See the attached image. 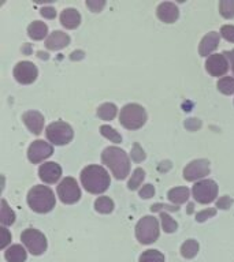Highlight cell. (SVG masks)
<instances>
[{"instance_id": "cell-1", "label": "cell", "mask_w": 234, "mask_h": 262, "mask_svg": "<svg viewBox=\"0 0 234 262\" xmlns=\"http://www.w3.org/2000/svg\"><path fill=\"white\" fill-rule=\"evenodd\" d=\"M81 183L90 194H103L110 187L111 179L102 165H88L81 171Z\"/></svg>"}, {"instance_id": "cell-2", "label": "cell", "mask_w": 234, "mask_h": 262, "mask_svg": "<svg viewBox=\"0 0 234 262\" xmlns=\"http://www.w3.org/2000/svg\"><path fill=\"white\" fill-rule=\"evenodd\" d=\"M102 161L106 167L110 168L112 175L118 180L126 179L129 172H130V160H129V156L121 147H106L102 153Z\"/></svg>"}, {"instance_id": "cell-3", "label": "cell", "mask_w": 234, "mask_h": 262, "mask_svg": "<svg viewBox=\"0 0 234 262\" xmlns=\"http://www.w3.org/2000/svg\"><path fill=\"white\" fill-rule=\"evenodd\" d=\"M28 205L33 212L48 213L56 205L55 194L47 186H33L28 192Z\"/></svg>"}, {"instance_id": "cell-4", "label": "cell", "mask_w": 234, "mask_h": 262, "mask_svg": "<svg viewBox=\"0 0 234 262\" xmlns=\"http://www.w3.org/2000/svg\"><path fill=\"white\" fill-rule=\"evenodd\" d=\"M119 122L127 130H139L147 122V112L139 104H126L121 110Z\"/></svg>"}, {"instance_id": "cell-5", "label": "cell", "mask_w": 234, "mask_h": 262, "mask_svg": "<svg viewBox=\"0 0 234 262\" xmlns=\"http://www.w3.org/2000/svg\"><path fill=\"white\" fill-rule=\"evenodd\" d=\"M159 233V223L153 216H144L135 225V237L141 245H151L156 242Z\"/></svg>"}, {"instance_id": "cell-6", "label": "cell", "mask_w": 234, "mask_h": 262, "mask_svg": "<svg viewBox=\"0 0 234 262\" xmlns=\"http://www.w3.org/2000/svg\"><path fill=\"white\" fill-rule=\"evenodd\" d=\"M45 135H47V139L52 145L63 146V145H67L69 142H71V139L74 137V131L69 123L59 120V122L51 123L45 128Z\"/></svg>"}, {"instance_id": "cell-7", "label": "cell", "mask_w": 234, "mask_h": 262, "mask_svg": "<svg viewBox=\"0 0 234 262\" xmlns=\"http://www.w3.org/2000/svg\"><path fill=\"white\" fill-rule=\"evenodd\" d=\"M21 241L33 255H41L47 250V237L38 229L28 228L21 233Z\"/></svg>"}, {"instance_id": "cell-8", "label": "cell", "mask_w": 234, "mask_h": 262, "mask_svg": "<svg viewBox=\"0 0 234 262\" xmlns=\"http://www.w3.org/2000/svg\"><path fill=\"white\" fill-rule=\"evenodd\" d=\"M193 198L196 202L203 205L211 204L217 200L218 184L211 179H204L197 182L192 188Z\"/></svg>"}, {"instance_id": "cell-9", "label": "cell", "mask_w": 234, "mask_h": 262, "mask_svg": "<svg viewBox=\"0 0 234 262\" xmlns=\"http://www.w3.org/2000/svg\"><path fill=\"white\" fill-rule=\"evenodd\" d=\"M57 196L66 205L75 204L81 198V188L74 178H65L57 186Z\"/></svg>"}, {"instance_id": "cell-10", "label": "cell", "mask_w": 234, "mask_h": 262, "mask_svg": "<svg viewBox=\"0 0 234 262\" xmlns=\"http://www.w3.org/2000/svg\"><path fill=\"white\" fill-rule=\"evenodd\" d=\"M209 161L205 159L193 160L189 163L184 169V179L188 182H196L199 179H203L207 175H209Z\"/></svg>"}, {"instance_id": "cell-11", "label": "cell", "mask_w": 234, "mask_h": 262, "mask_svg": "<svg viewBox=\"0 0 234 262\" xmlns=\"http://www.w3.org/2000/svg\"><path fill=\"white\" fill-rule=\"evenodd\" d=\"M38 70L32 61H20L14 67V78L22 85H30L37 79Z\"/></svg>"}, {"instance_id": "cell-12", "label": "cell", "mask_w": 234, "mask_h": 262, "mask_svg": "<svg viewBox=\"0 0 234 262\" xmlns=\"http://www.w3.org/2000/svg\"><path fill=\"white\" fill-rule=\"evenodd\" d=\"M53 153L52 145H49L48 142H44L43 139H37L29 146L28 149V159L30 163L38 164L41 161H44L45 159L51 157Z\"/></svg>"}, {"instance_id": "cell-13", "label": "cell", "mask_w": 234, "mask_h": 262, "mask_svg": "<svg viewBox=\"0 0 234 262\" xmlns=\"http://www.w3.org/2000/svg\"><path fill=\"white\" fill-rule=\"evenodd\" d=\"M205 70L212 77H223L229 70V60L225 53H213L205 61Z\"/></svg>"}, {"instance_id": "cell-14", "label": "cell", "mask_w": 234, "mask_h": 262, "mask_svg": "<svg viewBox=\"0 0 234 262\" xmlns=\"http://www.w3.org/2000/svg\"><path fill=\"white\" fill-rule=\"evenodd\" d=\"M38 176H40V179L43 180L44 183H56L62 176L61 165L56 163H53V161L41 164L40 168H38Z\"/></svg>"}, {"instance_id": "cell-15", "label": "cell", "mask_w": 234, "mask_h": 262, "mask_svg": "<svg viewBox=\"0 0 234 262\" xmlns=\"http://www.w3.org/2000/svg\"><path fill=\"white\" fill-rule=\"evenodd\" d=\"M25 126L28 127L30 133L34 135L41 134V131L44 128V116L38 111H28L22 115Z\"/></svg>"}, {"instance_id": "cell-16", "label": "cell", "mask_w": 234, "mask_h": 262, "mask_svg": "<svg viewBox=\"0 0 234 262\" xmlns=\"http://www.w3.org/2000/svg\"><path fill=\"white\" fill-rule=\"evenodd\" d=\"M156 14H158V18L164 24H174L180 16V10L171 2H164L158 6Z\"/></svg>"}, {"instance_id": "cell-17", "label": "cell", "mask_w": 234, "mask_h": 262, "mask_svg": "<svg viewBox=\"0 0 234 262\" xmlns=\"http://www.w3.org/2000/svg\"><path fill=\"white\" fill-rule=\"evenodd\" d=\"M219 41H221L219 33L209 32L208 34H205L203 37V40L200 41V45H199V53H200V56L208 57V55L211 56L213 51L218 48Z\"/></svg>"}, {"instance_id": "cell-18", "label": "cell", "mask_w": 234, "mask_h": 262, "mask_svg": "<svg viewBox=\"0 0 234 262\" xmlns=\"http://www.w3.org/2000/svg\"><path fill=\"white\" fill-rule=\"evenodd\" d=\"M70 44V36L69 34H66L62 30H55L47 37V40H45V47L49 51H61L65 47Z\"/></svg>"}, {"instance_id": "cell-19", "label": "cell", "mask_w": 234, "mask_h": 262, "mask_svg": "<svg viewBox=\"0 0 234 262\" xmlns=\"http://www.w3.org/2000/svg\"><path fill=\"white\" fill-rule=\"evenodd\" d=\"M61 24L66 29H75L81 24V15L75 8H66L61 14Z\"/></svg>"}, {"instance_id": "cell-20", "label": "cell", "mask_w": 234, "mask_h": 262, "mask_svg": "<svg viewBox=\"0 0 234 262\" xmlns=\"http://www.w3.org/2000/svg\"><path fill=\"white\" fill-rule=\"evenodd\" d=\"M4 257L7 262H25L28 258V254L21 245H11L4 251Z\"/></svg>"}, {"instance_id": "cell-21", "label": "cell", "mask_w": 234, "mask_h": 262, "mask_svg": "<svg viewBox=\"0 0 234 262\" xmlns=\"http://www.w3.org/2000/svg\"><path fill=\"white\" fill-rule=\"evenodd\" d=\"M48 34V26L44 24V22H40V20H34L28 26V36L32 38V40L40 41L43 40L44 37H47Z\"/></svg>"}, {"instance_id": "cell-22", "label": "cell", "mask_w": 234, "mask_h": 262, "mask_svg": "<svg viewBox=\"0 0 234 262\" xmlns=\"http://www.w3.org/2000/svg\"><path fill=\"white\" fill-rule=\"evenodd\" d=\"M167 196L174 205L185 204L189 200V190L186 187H174L167 192Z\"/></svg>"}, {"instance_id": "cell-23", "label": "cell", "mask_w": 234, "mask_h": 262, "mask_svg": "<svg viewBox=\"0 0 234 262\" xmlns=\"http://www.w3.org/2000/svg\"><path fill=\"white\" fill-rule=\"evenodd\" d=\"M2 208H0V223L4 225H11L15 223V213L12 212L11 208L8 206L7 201L2 200L0 202Z\"/></svg>"}, {"instance_id": "cell-24", "label": "cell", "mask_w": 234, "mask_h": 262, "mask_svg": "<svg viewBox=\"0 0 234 262\" xmlns=\"http://www.w3.org/2000/svg\"><path fill=\"white\" fill-rule=\"evenodd\" d=\"M118 108L112 102H104L98 108V116L103 120H112L116 116Z\"/></svg>"}, {"instance_id": "cell-25", "label": "cell", "mask_w": 234, "mask_h": 262, "mask_svg": "<svg viewBox=\"0 0 234 262\" xmlns=\"http://www.w3.org/2000/svg\"><path fill=\"white\" fill-rule=\"evenodd\" d=\"M94 209L96 212L108 214L114 210V201L111 200L110 196H99L98 200L94 201Z\"/></svg>"}, {"instance_id": "cell-26", "label": "cell", "mask_w": 234, "mask_h": 262, "mask_svg": "<svg viewBox=\"0 0 234 262\" xmlns=\"http://www.w3.org/2000/svg\"><path fill=\"white\" fill-rule=\"evenodd\" d=\"M197 253H199V243L194 239H188L181 246V255L186 259L196 257Z\"/></svg>"}, {"instance_id": "cell-27", "label": "cell", "mask_w": 234, "mask_h": 262, "mask_svg": "<svg viewBox=\"0 0 234 262\" xmlns=\"http://www.w3.org/2000/svg\"><path fill=\"white\" fill-rule=\"evenodd\" d=\"M144 179H145V171H144L143 168H135L134 172L131 173V178L130 180H129V183H127L129 190H137V188L141 186Z\"/></svg>"}, {"instance_id": "cell-28", "label": "cell", "mask_w": 234, "mask_h": 262, "mask_svg": "<svg viewBox=\"0 0 234 262\" xmlns=\"http://www.w3.org/2000/svg\"><path fill=\"white\" fill-rule=\"evenodd\" d=\"M218 90L221 93L226 94V96H230V94L234 93V78L231 77H223L221 78L217 83Z\"/></svg>"}, {"instance_id": "cell-29", "label": "cell", "mask_w": 234, "mask_h": 262, "mask_svg": "<svg viewBox=\"0 0 234 262\" xmlns=\"http://www.w3.org/2000/svg\"><path fill=\"white\" fill-rule=\"evenodd\" d=\"M140 262H164V255L159 250H147L140 255Z\"/></svg>"}, {"instance_id": "cell-30", "label": "cell", "mask_w": 234, "mask_h": 262, "mask_svg": "<svg viewBox=\"0 0 234 262\" xmlns=\"http://www.w3.org/2000/svg\"><path fill=\"white\" fill-rule=\"evenodd\" d=\"M100 134H102L104 138L110 139L111 142H114V143L122 142V137H121V134H119L118 131L115 130V128H112V127L107 126V124L100 127Z\"/></svg>"}, {"instance_id": "cell-31", "label": "cell", "mask_w": 234, "mask_h": 262, "mask_svg": "<svg viewBox=\"0 0 234 262\" xmlns=\"http://www.w3.org/2000/svg\"><path fill=\"white\" fill-rule=\"evenodd\" d=\"M219 12L226 19L234 18V0H221L219 2Z\"/></svg>"}, {"instance_id": "cell-32", "label": "cell", "mask_w": 234, "mask_h": 262, "mask_svg": "<svg viewBox=\"0 0 234 262\" xmlns=\"http://www.w3.org/2000/svg\"><path fill=\"white\" fill-rule=\"evenodd\" d=\"M160 219H162V225H163L164 232H176L177 228H178V224H177V221H174L171 217L168 216L167 212H160Z\"/></svg>"}, {"instance_id": "cell-33", "label": "cell", "mask_w": 234, "mask_h": 262, "mask_svg": "<svg viewBox=\"0 0 234 262\" xmlns=\"http://www.w3.org/2000/svg\"><path fill=\"white\" fill-rule=\"evenodd\" d=\"M178 212L180 208H178V205H164V204H155L151 206V212Z\"/></svg>"}, {"instance_id": "cell-34", "label": "cell", "mask_w": 234, "mask_h": 262, "mask_svg": "<svg viewBox=\"0 0 234 262\" xmlns=\"http://www.w3.org/2000/svg\"><path fill=\"white\" fill-rule=\"evenodd\" d=\"M221 36L229 42H234V26L233 25H225L221 29Z\"/></svg>"}, {"instance_id": "cell-35", "label": "cell", "mask_w": 234, "mask_h": 262, "mask_svg": "<svg viewBox=\"0 0 234 262\" xmlns=\"http://www.w3.org/2000/svg\"><path fill=\"white\" fill-rule=\"evenodd\" d=\"M215 214H217V209L215 208L204 209V210H201V212L197 213L196 220L199 221V223H203V221H205L207 219H211V217H213Z\"/></svg>"}, {"instance_id": "cell-36", "label": "cell", "mask_w": 234, "mask_h": 262, "mask_svg": "<svg viewBox=\"0 0 234 262\" xmlns=\"http://www.w3.org/2000/svg\"><path fill=\"white\" fill-rule=\"evenodd\" d=\"M106 6L104 0H86V7L90 8L92 12H100Z\"/></svg>"}, {"instance_id": "cell-37", "label": "cell", "mask_w": 234, "mask_h": 262, "mask_svg": "<svg viewBox=\"0 0 234 262\" xmlns=\"http://www.w3.org/2000/svg\"><path fill=\"white\" fill-rule=\"evenodd\" d=\"M131 159L134 160V161H137V163H140V161H143V160L145 159V153H144L143 149L140 147L139 143H134V146L131 149Z\"/></svg>"}, {"instance_id": "cell-38", "label": "cell", "mask_w": 234, "mask_h": 262, "mask_svg": "<svg viewBox=\"0 0 234 262\" xmlns=\"http://www.w3.org/2000/svg\"><path fill=\"white\" fill-rule=\"evenodd\" d=\"M155 195V187L152 184H145L143 186V188L140 190V196L144 198V200H148V198H152Z\"/></svg>"}, {"instance_id": "cell-39", "label": "cell", "mask_w": 234, "mask_h": 262, "mask_svg": "<svg viewBox=\"0 0 234 262\" xmlns=\"http://www.w3.org/2000/svg\"><path fill=\"white\" fill-rule=\"evenodd\" d=\"M0 232H2V242H0V249H6L7 245H10L11 242V233L8 232V229L6 227H2L0 228Z\"/></svg>"}, {"instance_id": "cell-40", "label": "cell", "mask_w": 234, "mask_h": 262, "mask_svg": "<svg viewBox=\"0 0 234 262\" xmlns=\"http://www.w3.org/2000/svg\"><path fill=\"white\" fill-rule=\"evenodd\" d=\"M231 204H233V200H231L230 196L225 195V196H222V198H219V201L217 202V208L229 209L230 206H231Z\"/></svg>"}, {"instance_id": "cell-41", "label": "cell", "mask_w": 234, "mask_h": 262, "mask_svg": "<svg viewBox=\"0 0 234 262\" xmlns=\"http://www.w3.org/2000/svg\"><path fill=\"white\" fill-rule=\"evenodd\" d=\"M40 14L44 16V18H47V19H53V18L56 16V11H55V8H52V7L41 8Z\"/></svg>"}, {"instance_id": "cell-42", "label": "cell", "mask_w": 234, "mask_h": 262, "mask_svg": "<svg viewBox=\"0 0 234 262\" xmlns=\"http://www.w3.org/2000/svg\"><path fill=\"white\" fill-rule=\"evenodd\" d=\"M227 56V59H229L230 61V66H231V70H233V74H234V49L233 51H225L223 52Z\"/></svg>"}]
</instances>
